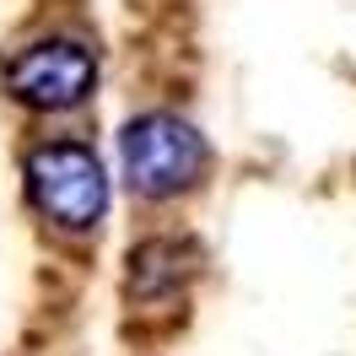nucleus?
<instances>
[{
	"instance_id": "1",
	"label": "nucleus",
	"mask_w": 356,
	"mask_h": 356,
	"mask_svg": "<svg viewBox=\"0 0 356 356\" xmlns=\"http://www.w3.org/2000/svg\"><path fill=\"white\" fill-rule=\"evenodd\" d=\"M119 156H124V178H130L135 195L146 200H173V195H189L205 178V152L200 130L178 113H140L124 124V140H119Z\"/></svg>"
},
{
	"instance_id": "3",
	"label": "nucleus",
	"mask_w": 356,
	"mask_h": 356,
	"mask_svg": "<svg viewBox=\"0 0 356 356\" xmlns=\"http://www.w3.org/2000/svg\"><path fill=\"white\" fill-rule=\"evenodd\" d=\"M6 87H11V97L27 103V108L60 113V108H76V103L92 97V87H97V60H92V49L76 44V38H49V44H33L27 54L11 60Z\"/></svg>"
},
{
	"instance_id": "2",
	"label": "nucleus",
	"mask_w": 356,
	"mask_h": 356,
	"mask_svg": "<svg viewBox=\"0 0 356 356\" xmlns=\"http://www.w3.org/2000/svg\"><path fill=\"white\" fill-rule=\"evenodd\" d=\"M27 189L33 205L65 232H87L108 211V168L97 162L92 146H70V140L38 146L27 156Z\"/></svg>"
}]
</instances>
